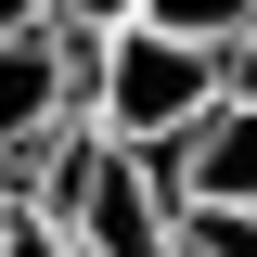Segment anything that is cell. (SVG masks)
<instances>
[{
	"instance_id": "5",
	"label": "cell",
	"mask_w": 257,
	"mask_h": 257,
	"mask_svg": "<svg viewBox=\"0 0 257 257\" xmlns=\"http://www.w3.org/2000/svg\"><path fill=\"white\" fill-rule=\"evenodd\" d=\"M0 257H77V244H64V219L39 193H13V206H0Z\"/></svg>"
},
{
	"instance_id": "8",
	"label": "cell",
	"mask_w": 257,
	"mask_h": 257,
	"mask_svg": "<svg viewBox=\"0 0 257 257\" xmlns=\"http://www.w3.org/2000/svg\"><path fill=\"white\" fill-rule=\"evenodd\" d=\"M0 206H13V167H0Z\"/></svg>"
},
{
	"instance_id": "2",
	"label": "cell",
	"mask_w": 257,
	"mask_h": 257,
	"mask_svg": "<svg viewBox=\"0 0 257 257\" xmlns=\"http://www.w3.org/2000/svg\"><path fill=\"white\" fill-rule=\"evenodd\" d=\"M155 193L167 206H257V103L244 90H206L180 116V142H155Z\"/></svg>"
},
{
	"instance_id": "3",
	"label": "cell",
	"mask_w": 257,
	"mask_h": 257,
	"mask_svg": "<svg viewBox=\"0 0 257 257\" xmlns=\"http://www.w3.org/2000/svg\"><path fill=\"white\" fill-rule=\"evenodd\" d=\"M64 116H77V77H64L52 26H0V167H26Z\"/></svg>"
},
{
	"instance_id": "7",
	"label": "cell",
	"mask_w": 257,
	"mask_h": 257,
	"mask_svg": "<svg viewBox=\"0 0 257 257\" xmlns=\"http://www.w3.org/2000/svg\"><path fill=\"white\" fill-rule=\"evenodd\" d=\"M219 90H244V103H257V26L231 39V52H219Z\"/></svg>"
},
{
	"instance_id": "1",
	"label": "cell",
	"mask_w": 257,
	"mask_h": 257,
	"mask_svg": "<svg viewBox=\"0 0 257 257\" xmlns=\"http://www.w3.org/2000/svg\"><path fill=\"white\" fill-rule=\"evenodd\" d=\"M219 90V52L180 26H155V13H128V26H103V64H90V128L103 142H128V155H155V142H180V116Z\"/></svg>"
},
{
	"instance_id": "4",
	"label": "cell",
	"mask_w": 257,
	"mask_h": 257,
	"mask_svg": "<svg viewBox=\"0 0 257 257\" xmlns=\"http://www.w3.org/2000/svg\"><path fill=\"white\" fill-rule=\"evenodd\" d=\"M155 26H180V39H206V52H231V39L257 26V0H142Z\"/></svg>"
},
{
	"instance_id": "6",
	"label": "cell",
	"mask_w": 257,
	"mask_h": 257,
	"mask_svg": "<svg viewBox=\"0 0 257 257\" xmlns=\"http://www.w3.org/2000/svg\"><path fill=\"white\" fill-rule=\"evenodd\" d=\"M128 13H142V0H39L52 39H103V26H128Z\"/></svg>"
}]
</instances>
